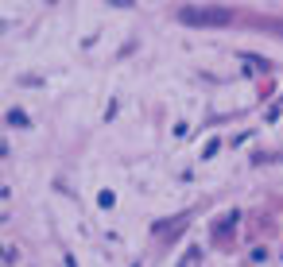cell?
Instances as JSON below:
<instances>
[{
  "label": "cell",
  "instance_id": "1",
  "mask_svg": "<svg viewBox=\"0 0 283 267\" xmlns=\"http://www.w3.org/2000/svg\"><path fill=\"white\" fill-rule=\"evenodd\" d=\"M233 19L237 16L225 8H183L178 12V24H186V27H225Z\"/></svg>",
  "mask_w": 283,
  "mask_h": 267
},
{
  "label": "cell",
  "instance_id": "2",
  "mask_svg": "<svg viewBox=\"0 0 283 267\" xmlns=\"http://www.w3.org/2000/svg\"><path fill=\"white\" fill-rule=\"evenodd\" d=\"M245 24L248 27H264L268 35H283V19H275V16H245Z\"/></svg>",
  "mask_w": 283,
  "mask_h": 267
},
{
  "label": "cell",
  "instance_id": "3",
  "mask_svg": "<svg viewBox=\"0 0 283 267\" xmlns=\"http://www.w3.org/2000/svg\"><path fill=\"white\" fill-rule=\"evenodd\" d=\"M8 120H12V128H27V112H24V109H12Z\"/></svg>",
  "mask_w": 283,
  "mask_h": 267
},
{
  "label": "cell",
  "instance_id": "4",
  "mask_svg": "<svg viewBox=\"0 0 283 267\" xmlns=\"http://www.w3.org/2000/svg\"><path fill=\"white\" fill-rule=\"evenodd\" d=\"M183 267H198V252H190V256L183 259Z\"/></svg>",
  "mask_w": 283,
  "mask_h": 267
}]
</instances>
